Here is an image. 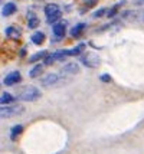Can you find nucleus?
I'll return each mask as SVG.
<instances>
[{"label": "nucleus", "instance_id": "nucleus-4", "mask_svg": "<svg viewBox=\"0 0 144 154\" xmlns=\"http://www.w3.org/2000/svg\"><path fill=\"white\" fill-rule=\"evenodd\" d=\"M82 62L88 68H97L98 65H100L101 59H100V56H98L97 54H85L82 56Z\"/></svg>", "mask_w": 144, "mask_h": 154}, {"label": "nucleus", "instance_id": "nucleus-13", "mask_svg": "<svg viewBox=\"0 0 144 154\" xmlns=\"http://www.w3.org/2000/svg\"><path fill=\"white\" fill-rule=\"evenodd\" d=\"M13 95H10L9 92H5V94L0 95V105H7V104H12L13 102Z\"/></svg>", "mask_w": 144, "mask_h": 154}, {"label": "nucleus", "instance_id": "nucleus-18", "mask_svg": "<svg viewBox=\"0 0 144 154\" xmlns=\"http://www.w3.org/2000/svg\"><path fill=\"white\" fill-rule=\"evenodd\" d=\"M124 3H125V0H121L120 3H117V5H115L114 7H112V9H110V10L107 12V16H108V17H112V16H115L117 10H118V7L121 6V5H124Z\"/></svg>", "mask_w": 144, "mask_h": 154}, {"label": "nucleus", "instance_id": "nucleus-20", "mask_svg": "<svg viewBox=\"0 0 144 154\" xmlns=\"http://www.w3.org/2000/svg\"><path fill=\"white\" fill-rule=\"evenodd\" d=\"M55 56H54V54L48 55V56H45V65H52V63H55Z\"/></svg>", "mask_w": 144, "mask_h": 154}, {"label": "nucleus", "instance_id": "nucleus-19", "mask_svg": "<svg viewBox=\"0 0 144 154\" xmlns=\"http://www.w3.org/2000/svg\"><path fill=\"white\" fill-rule=\"evenodd\" d=\"M46 54H48V52H46V51H42V52H38V54L36 55H33V56H30V62H36V60H39V59H42V58H45V56H46Z\"/></svg>", "mask_w": 144, "mask_h": 154}, {"label": "nucleus", "instance_id": "nucleus-7", "mask_svg": "<svg viewBox=\"0 0 144 154\" xmlns=\"http://www.w3.org/2000/svg\"><path fill=\"white\" fill-rule=\"evenodd\" d=\"M61 72L63 74H69V75H74V74H78L79 72V66H78V63H66L65 66L61 69Z\"/></svg>", "mask_w": 144, "mask_h": 154}, {"label": "nucleus", "instance_id": "nucleus-23", "mask_svg": "<svg viewBox=\"0 0 144 154\" xmlns=\"http://www.w3.org/2000/svg\"><path fill=\"white\" fill-rule=\"evenodd\" d=\"M137 16H138V19L141 20V22H144V10L143 12H140V13H137Z\"/></svg>", "mask_w": 144, "mask_h": 154}, {"label": "nucleus", "instance_id": "nucleus-15", "mask_svg": "<svg viewBox=\"0 0 144 154\" xmlns=\"http://www.w3.org/2000/svg\"><path fill=\"white\" fill-rule=\"evenodd\" d=\"M42 72H43V65H36V66L29 72V76H30V78H38Z\"/></svg>", "mask_w": 144, "mask_h": 154}, {"label": "nucleus", "instance_id": "nucleus-5", "mask_svg": "<svg viewBox=\"0 0 144 154\" xmlns=\"http://www.w3.org/2000/svg\"><path fill=\"white\" fill-rule=\"evenodd\" d=\"M58 81H59V76L56 74H48L46 76H43L41 79V84H42V87L51 88V87H54V85H56Z\"/></svg>", "mask_w": 144, "mask_h": 154}, {"label": "nucleus", "instance_id": "nucleus-8", "mask_svg": "<svg viewBox=\"0 0 144 154\" xmlns=\"http://www.w3.org/2000/svg\"><path fill=\"white\" fill-rule=\"evenodd\" d=\"M6 36L10 38V39H19L22 36V32L19 27H14V26H9L6 29Z\"/></svg>", "mask_w": 144, "mask_h": 154}, {"label": "nucleus", "instance_id": "nucleus-2", "mask_svg": "<svg viewBox=\"0 0 144 154\" xmlns=\"http://www.w3.org/2000/svg\"><path fill=\"white\" fill-rule=\"evenodd\" d=\"M23 111L25 108L22 105H5V107H0V118L16 117V115H20Z\"/></svg>", "mask_w": 144, "mask_h": 154}, {"label": "nucleus", "instance_id": "nucleus-22", "mask_svg": "<svg viewBox=\"0 0 144 154\" xmlns=\"http://www.w3.org/2000/svg\"><path fill=\"white\" fill-rule=\"evenodd\" d=\"M101 81H103V82H110L111 76L110 75H107V74H104V75H101Z\"/></svg>", "mask_w": 144, "mask_h": 154}, {"label": "nucleus", "instance_id": "nucleus-16", "mask_svg": "<svg viewBox=\"0 0 144 154\" xmlns=\"http://www.w3.org/2000/svg\"><path fill=\"white\" fill-rule=\"evenodd\" d=\"M28 26L30 29H35V27L39 26V19L35 16V14H29V19H28Z\"/></svg>", "mask_w": 144, "mask_h": 154}, {"label": "nucleus", "instance_id": "nucleus-26", "mask_svg": "<svg viewBox=\"0 0 144 154\" xmlns=\"http://www.w3.org/2000/svg\"><path fill=\"white\" fill-rule=\"evenodd\" d=\"M0 3H2V0H0Z\"/></svg>", "mask_w": 144, "mask_h": 154}, {"label": "nucleus", "instance_id": "nucleus-21", "mask_svg": "<svg viewBox=\"0 0 144 154\" xmlns=\"http://www.w3.org/2000/svg\"><path fill=\"white\" fill-rule=\"evenodd\" d=\"M105 12H107L105 9H100L98 12H95V13H94V17H101V16H103V14L105 13Z\"/></svg>", "mask_w": 144, "mask_h": 154}, {"label": "nucleus", "instance_id": "nucleus-12", "mask_svg": "<svg viewBox=\"0 0 144 154\" xmlns=\"http://www.w3.org/2000/svg\"><path fill=\"white\" fill-rule=\"evenodd\" d=\"M30 40L33 42L35 45H42V43L45 42V33H42V32H36V33L32 35Z\"/></svg>", "mask_w": 144, "mask_h": 154}, {"label": "nucleus", "instance_id": "nucleus-1", "mask_svg": "<svg viewBox=\"0 0 144 154\" xmlns=\"http://www.w3.org/2000/svg\"><path fill=\"white\" fill-rule=\"evenodd\" d=\"M38 98H41V91L35 87H26L19 94V100L26 101V102H33Z\"/></svg>", "mask_w": 144, "mask_h": 154}, {"label": "nucleus", "instance_id": "nucleus-14", "mask_svg": "<svg viewBox=\"0 0 144 154\" xmlns=\"http://www.w3.org/2000/svg\"><path fill=\"white\" fill-rule=\"evenodd\" d=\"M84 45H79V46H76L74 48V49H69V51H63L65 52V55L66 56H76V55H79V54H82L84 52Z\"/></svg>", "mask_w": 144, "mask_h": 154}, {"label": "nucleus", "instance_id": "nucleus-9", "mask_svg": "<svg viewBox=\"0 0 144 154\" xmlns=\"http://www.w3.org/2000/svg\"><path fill=\"white\" fill-rule=\"evenodd\" d=\"M65 32H66V26H65V23H55L54 25V35L58 36V38H63L65 36Z\"/></svg>", "mask_w": 144, "mask_h": 154}, {"label": "nucleus", "instance_id": "nucleus-6", "mask_svg": "<svg viewBox=\"0 0 144 154\" xmlns=\"http://www.w3.org/2000/svg\"><path fill=\"white\" fill-rule=\"evenodd\" d=\"M20 79H22L20 72L14 71V72H10V74L5 78V84H6V85H16L17 82H20Z\"/></svg>", "mask_w": 144, "mask_h": 154}, {"label": "nucleus", "instance_id": "nucleus-17", "mask_svg": "<svg viewBox=\"0 0 144 154\" xmlns=\"http://www.w3.org/2000/svg\"><path fill=\"white\" fill-rule=\"evenodd\" d=\"M22 131H23V127L22 125H14L12 128V131H10V138L12 140H16V137H19L22 134Z\"/></svg>", "mask_w": 144, "mask_h": 154}, {"label": "nucleus", "instance_id": "nucleus-10", "mask_svg": "<svg viewBox=\"0 0 144 154\" xmlns=\"http://www.w3.org/2000/svg\"><path fill=\"white\" fill-rule=\"evenodd\" d=\"M16 5L14 3H6L5 6H3V9H2V14L3 16H10V14H13L14 12H16Z\"/></svg>", "mask_w": 144, "mask_h": 154}, {"label": "nucleus", "instance_id": "nucleus-24", "mask_svg": "<svg viewBox=\"0 0 144 154\" xmlns=\"http://www.w3.org/2000/svg\"><path fill=\"white\" fill-rule=\"evenodd\" d=\"M95 2H97V0H85V3H87L88 6H92V5H94Z\"/></svg>", "mask_w": 144, "mask_h": 154}, {"label": "nucleus", "instance_id": "nucleus-11", "mask_svg": "<svg viewBox=\"0 0 144 154\" xmlns=\"http://www.w3.org/2000/svg\"><path fill=\"white\" fill-rule=\"evenodd\" d=\"M85 27H87V25H85V23H78L76 26L72 27V30H71V35H72L74 38H78V36H79V35H81L84 30H85Z\"/></svg>", "mask_w": 144, "mask_h": 154}, {"label": "nucleus", "instance_id": "nucleus-3", "mask_svg": "<svg viewBox=\"0 0 144 154\" xmlns=\"http://www.w3.org/2000/svg\"><path fill=\"white\" fill-rule=\"evenodd\" d=\"M45 14H46V17H48V23L51 25V23H55L56 20L61 19V9H59V6L58 5H55V3H51V5H48V6L45 7Z\"/></svg>", "mask_w": 144, "mask_h": 154}, {"label": "nucleus", "instance_id": "nucleus-25", "mask_svg": "<svg viewBox=\"0 0 144 154\" xmlns=\"http://www.w3.org/2000/svg\"><path fill=\"white\" fill-rule=\"evenodd\" d=\"M136 5H137V6H141V5H144V0H136Z\"/></svg>", "mask_w": 144, "mask_h": 154}]
</instances>
